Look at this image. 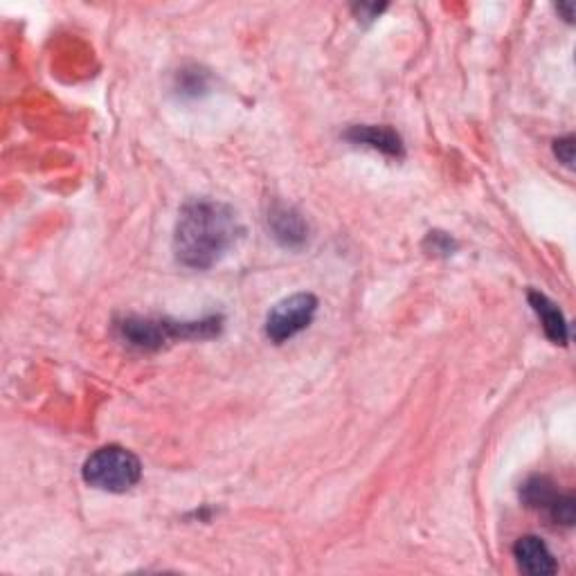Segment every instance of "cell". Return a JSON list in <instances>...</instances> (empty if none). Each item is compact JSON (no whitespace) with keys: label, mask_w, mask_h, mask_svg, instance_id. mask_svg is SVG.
<instances>
[{"label":"cell","mask_w":576,"mask_h":576,"mask_svg":"<svg viewBox=\"0 0 576 576\" xmlns=\"http://www.w3.org/2000/svg\"><path fill=\"white\" fill-rule=\"evenodd\" d=\"M243 228L234 207L214 198H194L180 207L174 255L185 268L207 270L228 255Z\"/></svg>","instance_id":"1"},{"label":"cell","mask_w":576,"mask_h":576,"mask_svg":"<svg viewBox=\"0 0 576 576\" xmlns=\"http://www.w3.org/2000/svg\"><path fill=\"white\" fill-rule=\"evenodd\" d=\"M221 322V315H210V318L194 322L135 318V315H131V318L117 322V331H120L122 340L129 342L131 347L142 351H156L174 340H203L219 336Z\"/></svg>","instance_id":"2"},{"label":"cell","mask_w":576,"mask_h":576,"mask_svg":"<svg viewBox=\"0 0 576 576\" xmlns=\"http://www.w3.org/2000/svg\"><path fill=\"white\" fill-rule=\"evenodd\" d=\"M84 482L93 489L108 493L131 491L142 477V462L138 455L122 446H104L95 450L84 464Z\"/></svg>","instance_id":"3"},{"label":"cell","mask_w":576,"mask_h":576,"mask_svg":"<svg viewBox=\"0 0 576 576\" xmlns=\"http://www.w3.org/2000/svg\"><path fill=\"white\" fill-rule=\"evenodd\" d=\"M318 313V297L313 293H295L286 300L277 302L266 318V336L282 345L297 333L304 331Z\"/></svg>","instance_id":"4"},{"label":"cell","mask_w":576,"mask_h":576,"mask_svg":"<svg viewBox=\"0 0 576 576\" xmlns=\"http://www.w3.org/2000/svg\"><path fill=\"white\" fill-rule=\"evenodd\" d=\"M268 225L279 246L300 250L309 241V223L304 216L288 205H273L268 212Z\"/></svg>","instance_id":"5"},{"label":"cell","mask_w":576,"mask_h":576,"mask_svg":"<svg viewBox=\"0 0 576 576\" xmlns=\"http://www.w3.org/2000/svg\"><path fill=\"white\" fill-rule=\"evenodd\" d=\"M518 567L529 576H552L558 572L552 552L538 536H522L513 545Z\"/></svg>","instance_id":"6"},{"label":"cell","mask_w":576,"mask_h":576,"mask_svg":"<svg viewBox=\"0 0 576 576\" xmlns=\"http://www.w3.org/2000/svg\"><path fill=\"white\" fill-rule=\"evenodd\" d=\"M345 138L354 144H363V147L376 149L392 158H403V140L390 126H376V124H358L351 126L345 133Z\"/></svg>","instance_id":"7"},{"label":"cell","mask_w":576,"mask_h":576,"mask_svg":"<svg viewBox=\"0 0 576 576\" xmlns=\"http://www.w3.org/2000/svg\"><path fill=\"white\" fill-rule=\"evenodd\" d=\"M527 300L531 304V309H534L540 318V324H543L547 338L556 342V345H567V340H570V329H567V320L561 309H558L547 295L538 291H529Z\"/></svg>","instance_id":"8"},{"label":"cell","mask_w":576,"mask_h":576,"mask_svg":"<svg viewBox=\"0 0 576 576\" xmlns=\"http://www.w3.org/2000/svg\"><path fill=\"white\" fill-rule=\"evenodd\" d=\"M520 498H522V502L527 504L529 509L549 511V507H552L554 500L558 498V491H556V486H554L552 480H549V477L534 475V477H529L525 484H522Z\"/></svg>","instance_id":"9"},{"label":"cell","mask_w":576,"mask_h":576,"mask_svg":"<svg viewBox=\"0 0 576 576\" xmlns=\"http://www.w3.org/2000/svg\"><path fill=\"white\" fill-rule=\"evenodd\" d=\"M178 90L180 95H189V97H198L207 90V75L201 68H185L180 70L178 75Z\"/></svg>","instance_id":"10"},{"label":"cell","mask_w":576,"mask_h":576,"mask_svg":"<svg viewBox=\"0 0 576 576\" xmlns=\"http://www.w3.org/2000/svg\"><path fill=\"white\" fill-rule=\"evenodd\" d=\"M549 518H552L556 525H563V527H572L576 522V500L572 495H561L558 493V498L554 500L552 507H549Z\"/></svg>","instance_id":"11"},{"label":"cell","mask_w":576,"mask_h":576,"mask_svg":"<svg viewBox=\"0 0 576 576\" xmlns=\"http://www.w3.org/2000/svg\"><path fill=\"white\" fill-rule=\"evenodd\" d=\"M426 243H430V250L435 255H453V250L457 248V243L446 232H430Z\"/></svg>","instance_id":"12"},{"label":"cell","mask_w":576,"mask_h":576,"mask_svg":"<svg viewBox=\"0 0 576 576\" xmlns=\"http://www.w3.org/2000/svg\"><path fill=\"white\" fill-rule=\"evenodd\" d=\"M574 135H565V138L561 140H556L554 142V153H556V158L563 162L565 167H574Z\"/></svg>","instance_id":"13"},{"label":"cell","mask_w":576,"mask_h":576,"mask_svg":"<svg viewBox=\"0 0 576 576\" xmlns=\"http://www.w3.org/2000/svg\"><path fill=\"white\" fill-rule=\"evenodd\" d=\"M383 9H385V5H356L354 12L360 18H365V21H374V18H378V14L383 12Z\"/></svg>","instance_id":"14"}]
</instances>
